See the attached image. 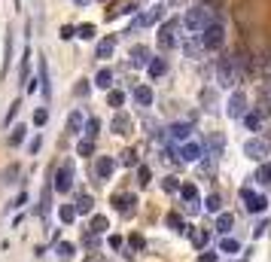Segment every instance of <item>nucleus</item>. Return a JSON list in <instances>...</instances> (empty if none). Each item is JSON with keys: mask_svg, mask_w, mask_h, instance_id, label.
I'll use <instances>...</instances> for the list:
<instances>
[{"mask_svg": "<svg viewBox=\"0 0 271 262\" xmlns=\"http://www.w3.org/2000/svg\"><path fill=\"white\" fill-rule=\"evenodd\" d=\"M216 22V10L210 7V4H198V7H192L189 13H186V19H183V25L192 31V34H201L207 25H213Z\"/></svg>", "mask_w": 271, "mask_h": 262, "instance_id": "obj_1", "label": "nucleus"}, {"mask_svg": "<svg viewBox=\"0 0 271 262\" xmlns=\"http://www.w3.org/2000/svg\"><path fill=\"white\" fill-rule=\"evenodd\" d=\"M238 77H241V70H238L235 58H231V55H222L219 64H216V83H219L222 89H228V86L238 83Z\"/></svg>", "mask_w": 271, "mask_h": 262, "instance_id": "obj_2", "label": "nucleus"}, {"mask_svg": "<svg viewBox=\"0 0 271 262\" xmlns=\"http://www.w3.org/2000/svg\"><path fill=\"white\" fill-rule=\"evenodd\" d=\"M198 40H201L204 49H222V43H225V28H222L219 22H213V25H207V28L198 34Z\"/></svg>", "mask_w": 271, "mask_h": 262, "instance_id": "obj_3", "label": "nucleus"}, {"mask_svg": "<svg viewBox=\"0 0 271 262\" xmlns=\"http://www.w3.org/2000/svg\"><path fill=\"white\" fill-rule=\"evenodd\" d=\"M177 31H180V19H168L159 28V46L162 49H174L177 46Z\"/></svg>", "mask_w": 271, "mask_h": 262, "instance_id": "obj_4", "label": "nucleus"}, {"mask_svg": "<svg viewBox=\"0 0 271 262\" xmlns=\"http://www.w3.org/2000/svg\"><path fill=\"white\" fill-rule=\"evenodd\" d=\"M73 162H61L58 174H55V183H52V189L55 192H70V186H73Z\"/></svg>", "mask_w": 271, "mask_h": 262, "instance_id": "obj_5", "label": "nucleus"}, {"mask_svg": "<svg viewBox=\"0 0 271 262\" xmlns=\"http://www.w3.org/2000/svg\"><path fill=\"white\" fill-rule=\"evenodd\" d=\"M162 16H165V4H156V7H149L146 13H140L134 19V28H152L156 22H162Z\"/></svg>", "mask_w": 271, "mask_h": 262, "instance_id": "obj_6", "label": "nucleus"}, {"mask_svg": "<svg viewBox=\"0 0 271 262\" xmlns=\"http://www.w3.org/2000/svg\"><path fill=\"white\" fill-rule=\"evenodd\" d=\"M244 110H247V95H244V92H231L225 113H228L231 119H241V116H244Z\"/></svg>", "mask_w": 271, "mask_h": 262, "instance_id": "obj_7", "label": "nucleus"}, {"mask_svg": "<svg viewBox=\"0 0 271 262\" xmlns=\"http://www.w3.org/2000/svg\"><path fill=\"white\" fill-rule=\"evenodd\" d=\"M244 156H247V159H256V162H262V159L268 156V143H265V140H259V137H250V140L244 143Z\"/></svg>", "mask_w": 271, "mask_h": 262, "instance_id": "obj_8", "label": "nucleus"}, {"mask_svg": "<svg viewBox=\"0 0 271 262\" xmlns=\"http://www.w3.org/2000/svg\"><path fill=\"white\" fill-rule=\"evenodd\" d=\"M241 198H244V204H247V210H250V213H262V210L268 207V201H265L262 195H256V192L250 189V186H244V189H241Z\"/></svg>", "mask_w": 271, "mask_h": 262, "instance_id": "obj_9", "label": "nucleus"}, {"mask_svg": "<svg viewBox=\"0 0 271 262\" xmlns=\"http://www.w3.org/2000/svg\"><path fill=\"white\" fill-rule=\"evenodd\" d=\"M134 204H137V198L128 195V192H116V195H113V207L119 210L122 216H131V213H134Z\"/></svg>", "mask_w": 271, "mask_h": 262, "instance_id": "obj_10", "label": "nucleus"}, {"mask_svg": "<svg viewBox=\"0 0 271 262\" xmlns=\"http://www.w3.org/2000/svg\"><path fill=\"white\" fill-rule=\"evenodd\" d=\"M222 146H225V140H222V134H210L204 143H201V149H204V156H210V159H219L222 156Z\"/></svg>", "mask_w": 271, "mask_h": 262, "instance_id": "obj_11", "label": "nucleus"}, {"mask_svg": "<svg viewBox=\"0 0 271 262\" xmlns=\"http://www.w3.org/2000/svg\"><path fill=\"white\" fill-rule=\"evenodd\" d=\"M128 58H131V67H146V64L152 61V55H149V49H146L143 43H137V46H131V52H128Z\"/></svg>", "mask_w": 271, "mask_h": 262, "instance_id": "obj_12", "label": "nucleus"}, {"mask_svg": "<svg viewBox=\"0 0 271 262\" xmlns=\"http://www.w3.org/2000/svg\"><path fill=\"white\" fill-rule=\"evenodd\" d=\"M113 171H116V162H113L110 156H98V162H95V177H98V180H110Z\"/></svg>", "mask_w": 271, "mask_h": 262, "instance_id": "obj_13", "label": "nucleus"}, {"mask_svg": "<svg viewBox=\"0 0 271 262\" xmlns=\"http://www.w3.org/2000/svg\"><path fill=\"white\" fill-rule=\"evenodd\" d=\"M180 195H183V201H186V207L195 213L198 210V189L192 183H180Z\"/></svg>", "mask_w": 271, "mask_h": 262, "instance_id": "obj_14", "label": "nucleus"}, {"mask_svg": "<svg viewBox=\"0 0 271 262\" xmlns=\"http://www.w3.org/2000/svg\"><path fill=\"white\" fill-rule=\"evenodd\" d=\"M131 125H134V122H131L128 113H116L113 122H110V131H113V134H131Z\"/></svg>", "mask_w": 271, "mask_h": 262, "instance_id": "obj_15", "label": "nucleus"}, {"mask_svg": "<svg viewBox=\"0 0 271 262\" xmlns=\"http://www.w3.org/2000/svg\"><path fill=\"white\" fill-rule=\"evenodd\" d=\"M201 156H204L201 143H192V140H189V143H183V146H180V159H183V162H198Z\"/></svg>", "mask_w": 271, "mask_h": 262, "instance_id": "obj_16", "label": "nucleus"}, {"mask_svg": "<svg viewBox=\"0 0 271 262\" xmlns=\"http://www.w3.org/2000/svg\"><path fill=\"white\" fill-rule=\"evenodd\" d=\"M192 134V122H174L171 128H168V137L171 140H186Z\"/></svg>", "mask_w": 271, "mask_h": 262, "instance_id": "obj_17", "label": "nucleus"}, {"mask_svg": "<svg viewBox=\"0 0 271 262\" xmlns=\"http://www.w3.org/2000/svg\"><path fill=\"white\" fill-rule=\"evenodd\" d=\"M86 125V116H83V110H73V113L67 116V134H80Z\"/></svg>", "mask_w": 271, "mask_h": 262, "instance_id": "obj_18", "label": "nucleus"}, {"mask_svg": "<svg viewBox=\"0 0 271 262\" xmlns=\"http://www.w3.org/2000/svg\"><path fill=\"white\" fill-rule=\"evenodd\" d=\"M113 49H116V37L110 34V37H104V40L98 43V49H95V58H110V55H113Z\"/></svg>", "mask_w": 271, "mask_h": 262, "instance_id": "obj_19", "label": "nucleus"}, {"mask_svg": "<svg viewBox=\"0 0 271 262\" xmlns=\"http://www.w3.org/2000/svg\"><path fill=\"white\" fill-rule=\"evenodd\" d=\"M146 70H149L152 80H159V77H165V73H168V61H165V58H152V61L146 64Z\"/></svg>", "mask_w": 271, "mask_h": 262, "instance_id": "obj_20", "label": "nucleus"}, {"mask_svg": "<svg viewBox=\"0 0 271 262\" xmlns=\"http://www.w3.org/2000/svg\"><path fill=\"white\" fill-rule=\"evenodd\" d=\"M19 174H22V165H19V162H13V165H7V168H4V174H0V180H4L7 186H13V183L19 180Z\"/></svg>", "mask_w": 271, "mask_h": 262, "instance_id": "obj_21", "label": "nucleus"}, {"mask_svg": "<svg viewBox=\"0 0 271 262\" xmlns=\"http://www.w3.org/2000/svg\"><path fill=\"white\" fill-rule=\"evenodd\" d=\"M134 101H137L140 107H149V104H152V89H149V86H137V89H134Z\"/></svg>", "mask_w": 271, "mask_h": 262, "instance_id": "obj_22", "label": "nucleus"}, {"mask_svg": "<svg viewBox=\"0 0 271 262\" xmlns=\"http://www.w3.org/2000/svg\"><path fill=\"white\" fill-rule=\"evenodd\" d=\"M95 86H98V89H110V86H113V70H110V67H101V70H98Z\"/></svg>", "mask_w": 271, "mask_h": 262, "instance_id": "obj_23", "label": "nucleus"}, {"mask_svg": "<svg viewBox=\"0 0 271 262\" xmlns=\"http://www.w3.org/2000/svg\"><path fill=\"white\" fill-rule=\"evenodd\" d=\"M107 229H110L107 216H101V213H98V216H92V222H89V232H92V235H101V232H107Z\"/></svg>", "mask_w": 271, "mask_h": 262, "instance_id": "obj_24", "label": "nucleus"}, {"mask_svg": "<svg viewBox=\"0 0 271 262\" xmlns=\"http://www.w3.org/2000/svg\"><path fill=\"white\" fill-rule=\"evenodd\" d=\"M55 253H58V259H61V262H67V259H73V253H76V247H73L70 241H61V244L55 247Z\"/></svg>", "mask_w": 271, "mask_h": 262, "instance_id": "obj_25", "label": "nucleus"}, {"mask_svg": "<svg viewBox=\"0 0 271 262\" xmlns=\"http://www.w3.org/2000/svg\"><path fill=\"white\" fill-rule=\"evenodd\" d=\"M37 77H40V83H43V95L49 98V95H52V86H49V67H46L43 58H40V73H37Z\"/></svg>", "mask_w": 271, "mask_h": 262, "instance_id": "obj_26", "label": "nucleus"}, {"mask_svg": "<svg viewBox=\"0 0 271 262\" xmlns=\"http://www.w3.org/2000/svg\"><path fill=\"white\" fill-rule=\"evenodd\" d=\"M92 207H95V198L92 195H80V198H76V213H92Z\"/></svg>", "mask_w": 271, "mask_h": 262, "instance_id": "obj_27", "label": "nucleus"}, {"mask_svg": "<svg viewBox=\"0 0 271 262\" xmlns=\"http://www.w3.org/2000/svg\"><path fill=\"white\" fill-rule=\"evenodd\" d=\"M201 49H204V46H201V40H186V43H183V52H186L189 58H198V55H201Z\"/></svg>", "mask_w": 271, "mask_h": 262, "instance_id": "obj_28", "label": "nucleus"}, {"mask_svg": "<svg viewBox=\"0 0 271 262\" xmlns=\"http://www.w3.org/2000/svg\"><path fill=\"white\" fill-rule=\"evenodd\" d=\"M58 216H61V222H64V226H70V222L76 219V207H73V204H61Z\"/></svg>", "mask_w": 271, "mask_h": 262, "instance_id": "obj_29", "label": "nucleus"}, {"mask_svg": "<svg viewBox=\"0 0 271 262\" xmlns=\"http://www.w3.org/2000/svg\"><path fill=\"white\" fill-rule=\"evenodd\" d=\"M134 10H137L134 0H125V4H119V7H116V10L110 13V19H116V16H128V13H134Z\"/></svg>", "mask_w": 271, "mask_h": 262, "instance_id": "obj_30", "label": "nucleus"}, {"mask_svg": "<svg viewBox=\"0 0 271 262\" xmlns=\"http://www.w3.org/2000/svg\"><path fill=\"white\" fill-rule=\"evenodd\" d=\"M168 226H171L177 235H183V232H186V222H183V216H180V213H168Z\"/></svg>", "mask_w": 271, "mask_h": 262, "instance_id": "obj_31", "label": "nucleus"}, {"mask_svg": "<svg viewBox=\"0 0 271 262\" xmlns=\"http://www.w3.org/2000/svg\"><path fill=\"white\" fill-rule=\"evenodd\" d=\"M25 134H28V128H25V125H16V128H13V134L7 137V143H10V146H19V143L25 140Z\"/></svg>", "mask_w": 271, "mask_h": 262, "instance_id": "obj_32", "label": "nucleus"}, {"mask_svg": "<svg viewBox=\"0 0 271 262\" xmlns=\"http://www.w3.org/2000/svg\"><path fill=\"white\" fill-rule=\"evenodd\" d=\"M204 207H207L210 213H219V210H222V198H219V192H210L207 201H204Z\"/></svg>", "mask_w": 271, "mask_h": 262, "instance_id": "obj_33", "label": "nucleus"}, {"mask_svg": "<svg viewBox=\"0 0 271 262\" xmlns=\"http://www.w3.org/2000/svg\"><path fill=\"white\" fill-rule=\"evenodd\" d=\"M256 183H262V186H268V183H271V165H268V162H262V165H259V171H256Z\"/></svg>", "mask_w": 271, "mask_h": 262, "instance_id": "obj_34", "label": "nucleus"}, {"mask_svg": "<svg viewBox=\"0 0 271 262\" xmlns=\"http://www.w3.org/2000/svg\"><path fill=\"white\" fill-rule=\"evenodd\" d=\"M107 104H110V107H116V110H119V107L125 104V92H119V89H113V92L107 95Z\"/></svg>", "mask_w": 271, "mask_h": 262, "instance_id": "obj_35", "label": "nucleus"}, {"mask_svg": "<svg viewBox=\"0 0 271 262\" xmlns=\"http://www.w3.org/2000/svg\"><path fill=\"white\" fill-rule=\"evenodd\" d=\"M244 125H247L250 131H259V128H262V116H259V113H244Z\"/></svg>", "mask_w": 271, "mask_h": 262, "instance_id": "obj_36", "label": "nucleus"}, {"mask_svg": "<svg viewBox=\"0 0 271 262\" xmlns=\"http://www.w3.org/2000/svg\"><path fill=\"white\" fill-rule=\"evenodd\" d=\"M83 131H86V137H89V140H95V137H98V131H101V119H89V122L83 125Z\"/></svg>", "mask_w": 271, "mask_h": 262, "instance_id": "obj_37", "label": "nucleus"}, {"mask_svg": "<svg viewBox=\"0 0 271 262\" xmlns=\"http://www.w3.org/2000/svg\"><path fill=\"white\" fill-rule=\"evenodd\" d=\"M238 250H241V244L235 238H222L219 241V253H238Z\"/></svg>", "mask_w": 271, "mask_h": 262, "instance_id": "obj_38", "label": "nucleus"}, {"mask_svg": "<svg viewBox=\"0 0 271 262\" xmlns=\"http://www.w3.org/2000/svg\"><path fill=\"white\" fill-rule=\"evenodd\" d=\"M76 153H80V156H92V153H95V140L83 137L80 143H76Z\"/></svg>", "mask_w": 271, "mask_h": 262, "instance_id": "obj_39", "label": "nucleus"}, {"mask_svg": "<svg viewBox=\"0 0 271 262\" xmlns=\"http://www.w3.org/2000/svg\"><path fill=\"white\" fill-rule=\"evenodd\" d=\"M28 67H31V52L25 49V55H22V67H19V77H22V86H25V83L31 80V77H28Z\"/></svg>", "mask_w": 271, "mask_h": 262, "instance_id": "obj_40", "label": "nucleus"}, {"mask_svg": "<svg viewBox=\"0 0 271 262\" xmlns=\"http://www.w3.org/2000/svg\"><path fill=\"white\" fill-rule=\"evenodd\" d=\"M231 222H235V216H231V213H219V216H216V229H219V232H228Z\"/></svg>", "mask_w": 271, "mask_h": 262, "instance_id": "obj_41", "label": "nucleus"}, {"mask_svg": "<svg viewBox=\"0 0 271 262\" xmlns=\"http://www.w3.org/2000/svg\"><path fill=\"white\" fill-rule=\"evenodd\" d=\"M73 31H76L80 40H92V37H95V25H80V28H73Z\"/></svg>", "mask_w": 271, "mask_h": 262, "instance_id": "obj_42", "label": "nucleus"}, {"mask_svg": "<svg viewBox=\"0 0 271 262\" xmlns=\"http://www.w3.org/2000/svg\"><path fill=\"white\" fill-rule=\"evenodd\" d=\"M162 189H165V192H180V180H177V177H171V174H168V177H165V180H162Z\"/></svg>", "mask_w": 271, "mask_h": 262, "instance_id": "obj_43", "label": "nucleus"}, {"mask_svg": "<svg viewBox=\"0 0 271 262\" xmlns=\"http://www.w3.org/2000/svg\"><path fill=\"white\" fill-rule=\"evenodd\" d=\"M201 104H207V110H213V104H216V92H213V89H201Z\"/></svg>", "mask_w": 271, "mask_h": 262, "instance_id": "obj_44", "label": "nucleus"}, {"mask_svg": "<svg viewBox=\"0 0 271 262\" xmlns=\"http://www.w3.org/2000/svg\"><path fill=\"white\" fill-rule=\"evenodd\" d=\"M149 180H152V171H149L146 165H140V168H137V183H140V186H149Z\"/></svg>", "mask_w": 271, "mask_h": 262, "instance_id": "obj_45", "label": "nucleus"}, {"mask_svg": "<svg viewBox=\"0 0 271 262\" xmlns=\"http://www.w3.org/2000/svg\"><path fill=\"white\" fill-rule=\"evenodd\" d=\"M122 165L125 168H137V153H134V149H125V153H122Z\"/></svg>", "mask_w": 271, "mask_h": 262, "instance_id": "obj_46", "label": "nucleus"}, {"mask_svg": "<svg viewBox=\"0 0 271 262\" xmlns=\"http://www.w3.org/2000/svg\"><path fill=\"white\" fill-rule=\"evenodd\" d=\"M76 98H89V92H92V86H89V80H80V83H76Z\"/></svg>", "mask_w": 271, "mask_h": 262, "instance_id": "obj_47", "label": "nucleus"}, {"mask_svg": "<svg viewBox=\"0 0 271 262\" xmlns=\"http://www.w3.org/2000/svg\"><path fill=\"white\" fill-rule=\"evenodd\" d=\"M46 122H49V110H46V107H40V110L34 113V125H46Z\"/></svg>", "mask_w": 271, "mask_h": 262, "instance_id": "obj_48", "label": "nucleus"}, {"mask_svg": "<svg viewBox=\"0 0 271 262\" xmlns=\"http://www.w3.org/2000/svg\"><path fill=\"white\" fill-rule=\"evenodd\" d=\"M210 241V235L207 232H192V244H195V247H204Z\"/></svg>", "mask_w": 271, "mask_h": 262, "instance_id": "obj_49", "label": "nucleus"}, {"mask_svg": "<svg viewBox=\"0 0 271 262\" xmlns=\"http://www.w3.org/2000/svg\"><path fill=\"white\" fill-rule=\"evenodd\" d=\"M40 146H43V137L37 134V137L31 140V146H28V153H31V156H37V153H40Z\"/></svg>", "mask_w": 271, "mask_h": 262, "instance_id": "obj_50", "label": "nucleus"}, {"mask_svg": "<svg viewBox=\"0 0 271 262\" xmlns=\"http://www.w3.org/2000/svg\"><path fill=\"white\" fill-rule=\"evenodd\" d=\"M128 244H131L134 250H143V247H146V241H143V235H131V238H128Z\"/></svg>", "mask_w": 271, "mask_h": 262, "instance_id": "obj_51", "label": "nucleus"}, {"mask_svg": "<svg viewBox=\"0 0 271 262\" xmlns=\"http://www.w3.org/2000/svg\"><path fill=\"white\" fill-rule=\"evenodd\" d=\"M19 107H22V104H19V101H16V104H13V107H10V110H7V125H10V122H13V119H16V113H19Z\"/></svg>", "mask_w": 271, "mask_h": 262, "instance_id": "obj_52", "label": "nucleus"}, {"mask_svg": "<svg viewBox=\"0 0 271 262\" xmlns=\"http://www.w3.org/2000/svg\"><path fill=\"white\" fill-rule=\"evenodd\" d=\"M122 244H125L122 235H113V238H110V247H113V250H122Z\"/></svg>", "mask_w": 271, "mask_h": 262, "instance_id": "obj_53", "label": "nucleus"}, {"mask_svg": "<svg viewBox=\"0 0 271 262\" xmlns=\"http://www.w3.org/2000/svg\"><path fill=\"white\" fill-rule=\"evenodd\" d=\"M22 204H28V192H22V195H19V198H16L10 207H22Z\"/></svg>", "mask_w": 271, "mask_h": 262, "instance_id": "obj_54", "label": "nucleus"}, {"mask_svg": "<svg viewBox=\"0 0 271 262\" xmlns=\"http://www.w3.org/2000/svg\"><path fill=\"white\" fill-rule=\"evenodd\" d=\"M73 34H76V31H73L70 25H67V28H61V37H64V40H70V37H73Z\"/></svg>", "mask_w": 271, "mask_h": 262, "instance_id": "obj_55", "label": "nucleus"}, {"mask_svg": "<svg viewBox=\"0 0 271 262\" xmlns=\"http://www.w3.org/2000/svg\"><path fill=\"white\" fill-rule=\"evenodd\" d=\"M201 262H216V253H201Z\"/></svg>", "mask_w": 271, "mask_h": 262, "instance_id": "obj_56", "label": "nucleus"}, {"mask_svg": "<svg viewBox=\"0 0 271 262\" xmlns=\"http://www.w3.org/2000/svg\"><path fill=\"white\" fill-rule=\"evenodd\" d=\"M73 4H76V7H89V4H92V0H73Z\"/></svg>", "mask_w": 271, "mask_h": 262, "instance_id": "obj_57", "label": "nucleus"}, {"mask_svg": "<svg viewBox=\"0 0 271 262\" xmlns=\"http://www.w3.org/2000/svg\"><path fill=\"white\" fill-rule=\"evenodd\" d=\"M86 262H104V259H101V256H89Z\"/></svg>", "mask_w": 271, "mask_h": 262, "instance_id": "obj_58", "label": "nucleus"}, {"mask_svg": "<svg viewBox=\"0 0 271 262\" xmlns=\"http://www.w3.org/2000/svg\"><path fill=\"white\" fill-rule=\"evenodd\" d=\"M168 4H180V0H168Z\"/></svg>", "mask_w": 271, "mask_h": 262, "instance_id": "obj_59", "label": "nucleus"}]
</instances>
